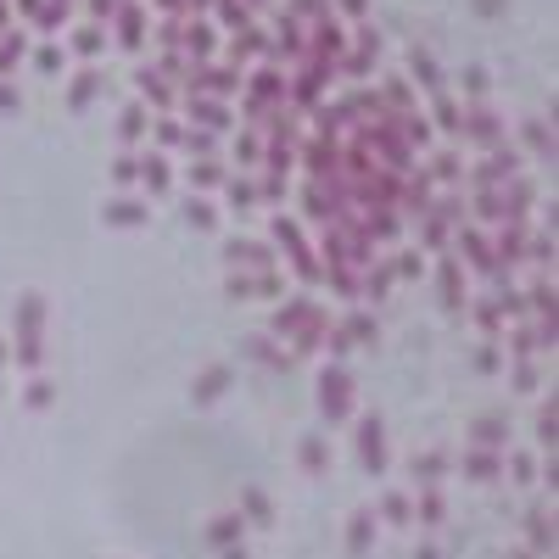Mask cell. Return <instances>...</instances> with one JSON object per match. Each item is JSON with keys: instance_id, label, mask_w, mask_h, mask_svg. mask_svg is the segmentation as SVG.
Here are the masks:
<instances>
[{"instance_id": "2", "label": "cell", "mask_w": 559, "mask_h": 559, "mask_svg": "<svg viewBox=\"0 0 559 559\" xmlns=\"http://www.w3.org/2000/svg\"><path fill=\"white\" fill-rule=\"evenodd\" d=\"M369 531H375V520H369V514H358V520H353V553H364Z\"/></svg>"}, {"instance_id": "4", "label": "cell", "mask_w": 559, "mask_h": 559, "mask_svg": "<svg viewBox=\"0 0 559 559\" xmlns=\"http://www.w3.org/2000/svg\"><path fill=\"white\" fill-rule=\"evenodd\" d=\"M17 51H23V39H17V34H12V39H0V67H12Z\"/></svg>"}, {"instance_id": "1", "label": "cell", "mask_w": 559, "mask_h": 559, "mask_svg": "<svg viewBox=\"0 0 559 559\" xmlns=\"http://www.w3.org/2000/svg\"><path fill=\"white\" fill-rule=\"evenodd\" d=\"M364 464H369V470L386 464V459H380V425H364Z\"/></svg>"}, {"instance_id": "3", "label": "cell", "mask_w": 559, "mask_h": 559, "mask_svg": "<svg viewBox=\"0 0 559 559\" xmlns=\"http://www.w3.org/2000/svg\"><path fill=\"white\" fill-rule=\"evenodd\" d=\"M96 96V73H84L78 84H73V107H84V101H90Z\"/></svg>"}, {"instance_id": "5", "label": "cell", "mask_w": 559, "mask_h": 559, "mask_svg": "<svg viewBox=\"0 0 559 559\" xmlns=\"http://www.w3.org/2000/svg\"><path fill=\"white\" fill-rule=\"evenodd\" d=\"M0 358H6V353H0Z\"/></svg>"}]
</instances>
